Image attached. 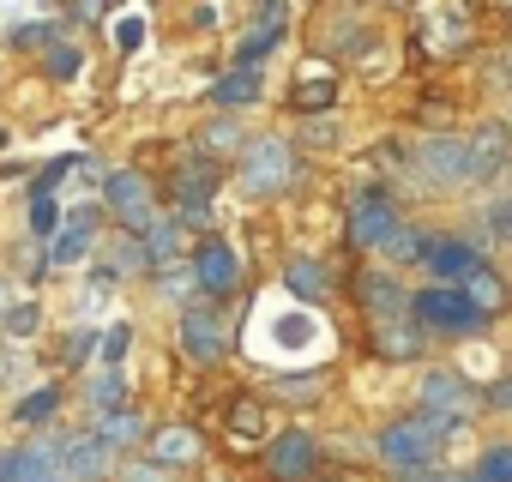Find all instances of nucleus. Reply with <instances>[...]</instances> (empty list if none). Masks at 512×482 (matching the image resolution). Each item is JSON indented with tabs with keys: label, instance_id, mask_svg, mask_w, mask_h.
I'll return each instance as SVG.
<instances>
[{
	"label": "nucleus",
	"instance_id": "46",
	"mask_svg": "<svg viewBox=\"0 0 512 482\" xmlns=\"http://www.w3.org/2000/svg\"><path fill=\"white\" fill-rule=\"evenodd\" d=\"M344 7H356V0H344Z\"/></svg>",
	"mask_w": 512,
	"mask_h": 482
},
{
	"label": "nucleus",
	"instance_id": "30",
	"mask_svg": "<svg viewBox=\"0 0 512 482\" xmlns=\"http://www.w3.org/2000/svg\"><path fill=\"white\" fill-rule=\"evenodd\" d=\"M55 410H61V392H55V386H43V392L19 398V410H13V416H19V422H49Z\"/></svg>",
	"mask_w": 512,
	"mask_h": 482
},
{
	"label": "nucleus",
	"instance_id": "39",
	"mask_svg": "<svg viewBox=\"0 0 512 482\" xmlns=\"http://www.w3.org/2000/svg\"><path fill=\"white\" fill-rule=\"evenodd\" d=\"M121 482H169V470H163L157 458H145V464H127V470H121Z\"/></svg>",
	"mask_w": 512,
	"mask_h": 482
},
{
	"label": "nucleus",
	"instance_id": "7",
	"mask_svg": "<svg viewBox=\"0 0 512 482\" xmlns=\"http://www.w3.org/2000/svg\"><path fill=\"white\" fill-rule=\"evenodd\" d=\"M193 278H199V296H211V302L235 296V290H241V254H235V241H223V235L199 241V254H193Z\"/></svg>",
	"mask_w": 512,
	"mask_h": 482
},
{
	"label": "nucleus",
	"instance_id": "3",
	"mask_svg": "<svg viewBox=\"0 0 512 482\" xmlns=\"http://www.w3.org/2000/svg\"><path fill=\"white\" fill-rule=\"evenodd\" d=\"M398 205H392V193H380V187H368V193H356L350 199V217H344V241L350 248H362V254H386V241L398 235Z\"/></svg>",
	"mask_w": 512,
	"mask_h": 482
},
{
	"label": "nucleus",
	"instance_id": "9",
	"mask_svg": "<svg viewBox=\"0 0 512 482\" xmlns=\"http://www.w3.org/2000/svg\"><path fill=\"white\" fill-rule=\"evenodd\" d=\"M266 470H272V482H314V470H320V440H314L308 428L272 434V446H266Z\"/></svg>",
	"mask_w": 512,
	"mask_h": 482
},
{
	"label": "nucleus",
	"instance_id": "29",
	"mask_svg": "<svg viewBox=\"0 0 512 482\" xmlns=\"http://www.w3.org/2000/svg\"><path fill=\"white\" fill-rule=\"evenodd\" d=\"M470 482H512V446H488L470 470Z\"/></svg>",
	"mask_w": 512,
	"mask_h": 482
},
{
	"label": "nucleus",
	"instance_id": "11",
	"mask_svg": "<svg viewBox=\"0 0 512 482\" xmlns=\"http://www.w3.org/2000/svg\"><path fill=\"white\" fill-rule=\"evenodd\" d=\"M109 470H115V452H109L97 434L61 440V476H67V482H103Z\"/></svg>",
	"mask_w": 512,
	"mask_h": 482
},
{
	"label": "nucleus",
	"instance_id": "2",
	"mask_svg": "<svg viewBox=\"0 0 512 482\" xmlns=\"http://www.w3.org/2000/svg\"><path fill=\"white\" fill-rule=\"evenodd\" d=\"M440 440H446V422H434V416H398L386 434H380V458L392 464V470H428L434 458H440Z\"/></svg>",
	"mask_w": 512,
	"mask_h": 482
},
{
	"label": "nucleus",
	"instance_id": "19",
	"mask_svg": "<svg viewBox=\"0 0 512 482\" xmlns=\"http://www.w3.org/2000/svg\"><path fill=\"white\" fill-rule=\"evenodd\" d=\"M145 434H151V428H145V416H139V410H127V404H121V410H109V416L97 422V440H103L109 452H127V446H139Z\"/></svg>",
	"mask_w": 512,
	"mask_h": 482
},
{
	"label": "nucleus",
	"instance_id": "44",
	"mask_svg": "<svg viewBox=\"0 0 512 482\" xmlns=\"http://www.w3.org/2000/svg\"><path fill=\"white\" fill-rule=\"evenodd\" d=\"M79 13H85V19H103V13H109V0H79Z\"/></svg>",
	"mask_w": 512,
	"mask_h": 482
},
{
	"label": "nucleus",
	"instance_id": "41",
	"mask_svg": "<svg viewBox=\"0 0 512 482\" xmlns=\"http://www.w3.org/2000/svg\"><path fill=\"white\" fill-rule=\"evenodd\" d=\"M115 43H121V49L133 55V49L145 43V19H121V25H115Z\"/></svg>",
	"mask_w": 512,
	"mask_h": 482
},
{
	"label": "nucleus",
	"instance_id": "17",
	"mask_svg": "<svg viewBox=\"0 0 512 482\" xmlns=\"http://www.w3.org/2000/svg\"><path fill=\"white\" fill-rule=\"evenodd\" d=\"M500 163H506V127H500V121H494V127H476V133H470V175H476V181H494Z\"/></svg>",
	"mask_w": 512,
	"mask_h": 482
},
{
	"label": "nucleus",
	"instance_id": "31",
	"mask_svg": "<svg viewBox=\"0 0 512 482\" xmlns=\"http://www.w3.org/2000/svg\"><path fill=\"white\" fill-rule=\"evenodd\" d=\"M253 25H260V31H290V0H260V7H253Z\"/></svg>",
	"mask_w": 512,
	"mask_h": 482
},
{
	"label": "nucleus",
	"instance_id": "22",
	"mask_svg": "<svg viewBox=\"0 0 512 482\" xmlns=\"http://www.w3.org/2000/svg\"><path fill=\"white\" fill-rule=\"evenodd\" d=\"M145 260H151V272H163L169 260H181V217H157L145 229Z\"/></svg>",
	"mask_w": 512,
	"mask_h": 482
},
{
	"label": "nucleus",
	"instance_id": "33",
	"mask_svg": "<svg viewBox=\"0 0 512 482\" xmlns=\"http://www.w3.org/2000/svg\"><path fill=\"white\" fill-rule=\"evenodd\" d=\"M49 43H55V25H19V31H13V49H37V55H43Z\"/></svg>",
	"mask_w": 512,
	"mask_h": 482
},
{
	"label": "nucleus",
	"instance_id": "47",
	"mask_svg": "<svg viewBox=\"0 0 512 482\" xmlns=\"http://www.w3.org/2000/svg\"><path fill=\"white\" fill-rule=\"evenodd\" d=\"M55 482H67V476H55Z\"/></svg>",
	"mask_w": 512,
	"mask_h": 482
},
{
	"label": "nucleus",
	"instance_id": "5",
	"mask_svg": "<svg viewBox=\"0 0 512 482\" xmlns=\"http://www.w3.org/2000/svg\"><path fill=\"white\" fill-rule=\"evenodd\" d=\"M103 205H109L133 235H145V229L157 223V199H151V187H145L139 169H109V175H103Z\"/></svg>",
	"mask_w": 512,
	"mask_h": 482
},
{
	"label": "nucleus",
	"instance_id": "14",
	"mask_svg": "<svg viewBox=\"0 0 512 482\" xmlns=\"http://www.w3.org/2000/svg\"><path fill=\"white\" fill-rule=\"evenodd\" d=\"M290 103H296V109H308V115L332 109V103H338V73H332L326 61H302V73H296V91H290Z\"/></svg>",
	"mask_w": 512,
	"mask_h": 482
},
{
	"label": "nucleus",
	"instance_id": "34",
	"mask_svg": "<svg viewBox=\"0 0 512 482\" xmlns=\"http://www.w3.org/2000/svg\"><path fill=\"white\" fill-rule=\"evenodd\" d=\"M31 229H37V235H55V229H61V223H55V199H49V193H37V199H31Z\"/></svg>",
	"mask_w": 512,
	"mask_h": 482
},
{
	"label": "nucleus",
	"instance_id": "16",
	"mask_svg": "<svg viewBox=\"0 0 512 482\" xmlns=\"http://www.w3.org/2000/svg\"><path fill=\"white\" fill-rule=\"evenodd\" d=\"M284 290H290L296 302H326V296H332V266H326V260L296 254V260L284 266Z\"/></svg>",
	"mask_w": 512,
	"mask_h": 482
},
{
	"label": "nucleus",
	"instance_id": "12",
	"mask_svg": "<svg viewBox=\"0 0 512 482\" xmlns=\"http://www.w3.org/2000/svg\"><path fill=\"white\" fill-rule=\"evenodd\" d=\"M428 272H434V284H464L476 266H482V254L470 248L464 235H434V248H428V260H422Z\"/></svg>",
	"mask_w": 512,
	"mask_h": 482
},
{
	"label": "nucleus",
	"instance_id": "10",
	"mask_svg": "<svg viewBox=\"0 0 512 482\" xmlns=\"http://www.w3.org/2000/svg\"><path fill=\"white\" fill-rule=\"evenodd\" d=\"M416 169L434 187H476V175H470V139H428V145H416Z\"/></svg>",
	"mask_w": 512,
	"mask_h": 482
},
{
	"label": "nucleus",
	"instance_id": "26",
	"mask_svg": "<svg viewBox=\"0 0 512 482\" xmlns=\"http://www.w3.org/2000/svg\"><path fill=\"white\" fill-rule=\"evenodd\" d=\"M109 272H115V278H121V272H151V260H145V235H133V229H127V235L115 241Z\"/></svg>",
	"mask_w": 512,
	"mask_h": 482
},
{
	"label": "nucleus",
	"instance_id": "24",
	"mask_svg": "<svg viewBox=\"0 0 512 482\" xmlns=\"http://www.w3.org/2000/svg\"><path fill=\"white\" fill-rule=\"evenodd\" d=\"M428 248H434V229H410V223H398V235L386 241V260H392V266H410V260H428Z\"/></svg>",
	"mask_w": 512,
	"mask_h": 482
},
{
	"label": "nucleus",
	"instance_id": "27",
	"mask_svg": "<svg viewBox=\"0 0 512 482\" xmlns=\"http://www.w3.org/2000/svg\"><path fill=\"white\" fill-rule=\"evenodd\" d=\"M43 67H49V79H79V67H85V55L67 43V37H55L49 49H43Z\"/></svg>",
	"mask_w": 512,
	"mask_h": 482
},
{
	"label": "nucleus",
	"instance_id": "32",
	"mask_svg": "<svg viewBox=\"0 0 512 482\" xmlns=\"http://www.w3.org/2000/svg\"><path fill=\"white\" fill-rule=\"evenodd\" d=\"M121 398H127V386H121V368H109V374L91 386V404H97V410H121Z\"/></svg>",
	"mask_w": 512,
	"mask_h": 482
},
{
	"label": "nucleus",
	"instance_id": "20",
	"mask_svg": "<svg viewBox=\"0 0 512 482\" xmlns=\"http://www.w3.org/2000/svg\"><path fill=\"white\" fill-rule=\"evenodd\" d=\"M458 290H464V296H470V308H476V314H488V320L506 308V278H500V272H488V266H476Z\"/></svg>",
	"mask_w": 512,
	"mask_h": 482
},
{
	"label": "nucleus",
	"instance_id": "42",
	"mask_svg": "<svg viewBox=\"0 0 512 482\" xmlns=\"http://www.w3.org/2000/svg\"><path fill=\"white\" fill-rule=\"evenodd\" d=\"M97 344H91V332H73V344H67V362H85Z\"/></svg>",
	"mask_w": 512,
	"mask_h": 482
},
{
	"label": "nucleus",
	"instance_id": "43",
	"mask_svg": "<svg viewBox=\"0 0 512 482\" xmlns=\"http://www.w3.org/2000/svg\"><path fill=\"white\" fill-rule=\"evenodd\" d=\"M13 332H37V308H13Z\"/></svg>",
	"mask_w": 512,
	"mask_h": 482
},
{
	"label": "nucleus",
	"instance_id": "8",
	"mask_svg": "<svg viewBox=\"0 0 512 482\" xmlns=\"http://www.w3.org/2000/svg\"><path fill=\"white\" fill-rule=\"evenodd\" d=\"M175 338H181V350H187L193 362H223V356H229V320H223L217 302H211V308H187L181 326H175Z\"/></svg>",
	"mask_w": 512,
	"mask_h": 482
},
{
	"label": "nucleus",
	"instance_id": "18",
	"mask_svg": "<svg viewBox=\"0 0 512 482\" xmlns=\"http://www.w3.org/2000/svg\"><path fill=\"white\" fill-rule=\"evenodd\" d=\"M362 302L374 308V320H398V314H410V290L398 284V278H362Z\"/></svg>",
	"mask_w": 512,
	"mask_h": 482
},
{
	"label": "nucleus",
	"instance_id": "21",
	"mask_svg": "<svg viewBox=\"0 0 512 482\" xmlns=\"http://www.w3.org/2000/svg\"><path fill=\"white\" fill-rule=\"evenodd\" d=\"M229 434H235V446H260V440L272 434L266 404H260V398H241V404L229 410Z\"/></svg>",
	"mask_w": 512,
	"mask_h": 482
},
{
	"label": "nucleus",
	"instance_id": "6",
	"mask_svg": "<svg viewBox=\"0 0 512 482\" xmlns=\"http://www.w3.org/2000/svg\"><path fill=\"white\" fill-rule=\"evenodd\" d=\"M476 404H482V398H476V386H470L464 374H452V368H434V374H422V416H434V422L458 428V422H464Z\"/></svg>",
	"mask_w": 512,
	"mask_h": 482
},
{
	"label": "nucleus",
	"instance_id": "4",
	"mask_svg": "<svg viewBox=\"0 0 512 482\" xmlns=\"http://www.w3.org/2000/svg\"><path fill=\"white\" fill-rule=\"evenodd\" d=\"M296 175V157H290V139L266 133V139H253L247 145V163H241V193L247 199H278Z\"/></svg>",
	"mask_w": 512,
	"mask_h": 482
},
{
	"label": "nucleus",
	"instance_id": "1",
	"mask_svg": "<svg viewBox=\"0 0 512 482\" xmlns=\"http://www.w3.org/2000/svg\"><path fill=\"white\" fill-rule=\"evenodd\" d=\"M410 320L428 332V338H464V332H488V314L470 308V296L458 284H428V290H410Z\"/></svg>",
	"mask_w": 512,
	"mask_h": 482
},
{
	"label": "nucleus",
	"instance_id": "23",
	"mask_svg": "<svg viewBox=\"0 0 512 482\" xmlns=\"http://www.w3.org/2000/svg\"><path fill=\"white\" fill-rule=\"evenodd\" d=\"M151 458H157L163 470H175V464L199 458V434H193V428H157V434H151Z\"/></svg>",
	"mask_w": 512,
	"mask_h": 482
},
{
	"label": "nucleus",
	"instance_id": "40",
	"mask_svg": "<svg viewBox=\"0 0 512 482\" xmlns=\"http://www.w3.org/2000/svg\"><path fill=\"white\" fill-rule=\"evenodd\" d=\"M488 229H494V235L506 241V248H512V199H500V205L488 211Z\"/></svg>",
	"mask_w": 512,
	"mask_h": 482
},
{
	"label": "nucleus",
	"instance_id": "37",
	"mask_svg": "<svg viewBox=\"0 0 512 482\" xmlns=\"http://www.w3.org/2000/svg\"><path fill=\"white\" fill-rule=\"evenodd\" d=\"M302 139H308V145H332V139H338V121H320V115H308V121H302Z\"/></svg>",
	"mask_w": 512,
	"mask_h": 482
},
{
	"label": "nucleus",
	"instance_id": "28",
	"mask_svg": "<svg viewBox=\"0 0 512 482\" xmlns=\"http://www.w3.org/2000/svg\"><path fill=\"white\" fill-rule=\"evenodd\" d=\"M278 43H284L278 31H247V37L235 43V67H260V61H266V55H272Z\"/></svg>",
	"mask_w": 512,
	"mask_h": 482
},
{
	"label": "nucleus",
	"instance_id": "15",
	"mask_svg": "<svg viewBox=\"0 0 512 482\" xmlns=\"http://www.w3.org/2000/svg\"><path fill=\"white\" fill-rule=\"evenodd\" d=\"M266 97V79H260V67H229L217 85H211V103L217 109H253Z\"/></svg>",
	"mask_w": 512,
	"mask_h": 482
},
{
	"label": "nucleus",
	"instance_id": "13",
	"mask_svg": "<svg viewBox=\"0 0 512 482\" xmlns=\"http://www.w3.org/2000/svg\"><path fill=\"white\" fill-rule=\"evenodd\" d=\"M91 248H97V211H73L49 241V266H79Z\"/></svg>",
	"mask_w": 512,
	"mask_h": 482
},
{
	"label": "nucleus",
	"instance_id": "36",
	"mask_svg": "<svg viewBox=\"0 0 512 482\" xmlns=\"http://www.w3.org/2000/svg\"><path fill=\"white\" fill-rule=\"evenodd\" d=\"M272 386H278V398H296V404H308L320 380H314V374H296V380H272Z\"/></svg>",
	"mask_w": 512,
	"mask_h": 482
},
{
	"label": "nucleus",
	"instance_id": "45",
	"mask_svg": "<svg viewBox=\"0 0 512 482\" xmlns=\"http://www.w3.org/2000/svg\"><path fill=\"white\" fill-rule=\"evenodd\" d=\"M392 7H416V0H392Z\"/></svg>",
	"mask_w": 512,
	"mask_h": 482
},
{
	"label": "nucleus",
	"instance_id": "38",
	"mask_svg": "<svg viewBox=\"0 0 512 482\" xmlns=\"http://www.w3.org/2000/svg\"><path fill=\"white\" fill-rule=\"evenodd\" d=\"M133 350V326H115L109 332V344H103V356H109V368H121V356Z\"/></svg>",
	"mask_w": 512,
	"mask_h": 482
},
{
	"label": "nucleus",
	"instance_id": "35",
	"mask_svg": "<svg viewBox=\"0 0 512 482\" xmlns=\"http://www.w3.org/2000/svg\"><path fill=\"white\" fill-rule=\"evenodd\" d=\"M157 290L175 302V296H193V290H199V278H193V272H157Z\"/></svg>",
	"mask_w": 512,
	"mask_h": 482
},
{
	"label": "nucleus",
	"instance_id": "25",
	"mask_svg": "<svg viewBox=\"0 0 512 482\" xmlns=\"http://www.w3.org/2000/svg\"><path fill=\"white\" fill-rule=\"evenodd\" d=\"M229 151H241V121L235 115H223V121H211L205 133H199V157H229Z\"/></svg>",
	"mask_w": 512,
	"mask_h": 482
}]
</instances>
